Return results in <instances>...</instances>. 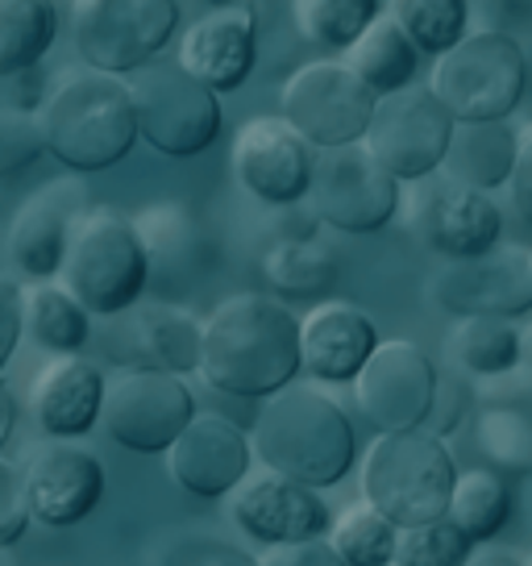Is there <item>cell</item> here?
Returning <instances> with one entry per match:
<instances>
[{"mask_svg": "<svg viewBox=\"0 0 532 566\" xmlns=\"http://www.w3.org/2000/svg\"><path fill=\"white\" fill-rule=\"evenodd\" d=\"M304 371L300 317L287 301L266 292H237L204 321L200 375L204 384L237 400H270Z\"/></svg>", "mask_w": 532, "mask_h": 566, "instance_id": "cell-1", "label": "cell"}, {"mask_svg": "<svg viewBox=\"0 0 532 566\" xmlns=\"http://www.w3.org/2000/svg\"><path fill=\"white\" fill-rule=\"evenodd\" d=\"M249 450L266 471L296 479L312 492L341 483L358 462L354 421L312 384H291L266 400Z\"/></svg>", "mask_w": 532, "mask_h": 566, "instance_id": "cell-2", "label": "cell"}, {"mask_svg": "<svg viewBox=\"0 0 532 566\" xmlns=\"http://www.w3.org/2000/svg\"><path fill=\"white\" fill-rule=\"evenodd\" d=\"M38 125L46 138V155H54L75 176L117 167L134 150V142H142L129 84L121 75L92 67L63 75L46 92Z\"/></svg>", "mask_w": 532, "mask_h": 566, "instance_id": "cell-3", "label": "cell"}, {"mask_svg": "<svg viewBox=\"0 0 532 566\" xmlns=\"http://www.w3.org/2000/svg\"><path fill=\"white\" fill-rule=\"evenodd\" d=\"M458 483V462L441 438L425 429L379 433L362 459V500L383 513L395 530H416L445 521Z\"/></svg>", "mask_w": 532, "mask_h": 566, "instance_id": "cell-4", "label": "cell"}, {"mask_svg": "<svg viewBox=\"0 0 532 566\" xmlns=\"http://www.w3.org/2000/svg\"><path fill=\"white\" fill-rule=\"evenodd\" d=\"M58 283L92 317H121L134 304H142L150 287V259L134 230V217L117 209H92L75 230Z\"/></svg>", "mask_w": 532, "mask_h": 566, "instance_id": "cell-5", "label": "cell"}, {"mask_svg": "<svg viewBox=\"0 0 532 566\" xmlns=\"http://www.w3.org/2000/svg\"><path fill=\"white\" fill-rule=\"evenodd\" d=\"M529 51L512 34L482 30L466 34L449 54L433 63L428 88L458 125L508 122L524 105Z\"/></svg>", "mask_w": 532, "mask_h": 566, "instance_id": "cell-6", "label": "cell"}, {"mask_svg": "<svg viewBox=\"0 0 532 566\" xmlns=\"http://www.w3.org/2000/svg\"><path fill=\"white\" fill-rule=\"evenodd\" d=\"M138 138L167 159H195L221 138V101L179 63H146L129 80Z\"/></svg>", "mask_w": 532, "mask_h": 566, "instance_id": "cell-7", "label": "cell"}, {"mask_svg": "<svg viewBox=\"0 0 532 566\" xmlns=\"http://www.w3.org/2000/svg\"><path fill=\"white\" fill-rule=\"evenodd\" d=\"M179 30V0H72V34L84 67L129 80L155 63Z\"/></svg>", "mask_w": 532, "mask_h": 566, "instance_id": "cell-8", "label": "cell"}, {"mask_svg": "<svg viewBox=\"0 0 532 566\" xmlns=\"http://www.w3.org/2000/svg\"><path fill=\"white\" fill-rule=\"evenodd\" d=\"M284 117L312 150H338L366 142L374 117V96L341 59H312L287 75L284 84Z\"/></svg>", "mask_w": 532, "mask_h": 566, "instance_id": "cell-9", "label": "cell"}, {"mask_svg": "<svg viewBox=\"0 0 532 566\" xmlns=\"http://www.w3.org/2000/svg\"><path fill=\"white\" fill-rule=\"evenodd\" d=\"M454 129H458V122L433 96V88L412 84L404 92L379 96L371 129H366V150L400 184H421L445 167Z\"/></svg>", "mask_w": 532, "mask_h": 566, "instance_id": "cell-10", "label": "cell"}, {"mask_svg": "<svg viewBox=\"0 0 532 566\" xmlns=\"http://www.w3.org/2000/svg\"><path fill=\"white\" fill-rule=\"evenodd\" d=\"M400 200V179L379 167L366 142L317 150L308 209L320 226L338 233H379L395 221Z\"/></svg>", "mask_w": 532, "mask_h": 566, "instance_id": "cell-11", "label": "cell"}, {"mask_svg": "<svg viewBox=\"0 0 532 566\" xmlns=\"http://www.w3.org/2000/svg\"><path fill=\"white\" fill-rule=\"evenodd\" d=\"M195 421L192 388L167 371H125L105 391L100 424L134 454H167Z\"/></svg>", "mask_w": 532, "mask_h": 566, "instance_id": "cell-12", "label": "cell"}, {"mask_svg": "<svg viewBox=\"0 0 532 566\" xmlns=\"http://www.w3.org/2000/svg\"><path fill=\"white\" fill-rule=\"evenodd\" d=\"M428 301L449 317H529L532 313V254L524 247H499L482 259H445L425 283Z\"/></svg>", "mask_w": 532, "mask_h": 566, "instance_id": "cell-13", "label": "cell"}, {"mask_svg": "<svg viewBox=\"0 0 532 566\" xmlns=\"http://www.w3.org/2000/svg\"><path fill=\"white\" fill-rule=\"evenodd\" d=\"M437 379L441 371L416 342H379L354 379V405L374 433H412L425 429L437 400Z\"/></svg>", "mask_w": 532, "mask_h": 566, "instance_id": "cell-14", "label": "cell"}, {"mask_svg": "<svg viewBox=\"0 0 532 566\" xmlns=\"http://www.w3.org/2000/svg\"><path fill=\"white\" fill-rule=\"evenodd\" d=\"M412 230L441 259H482L503 247V209L491 192H475L449 176L412 184Z\"/></svg>", "mask_w": 532, "mask_h": 566, "instance_id": "cell-15", "label": "cell"}, {"mask_svg": "<svg viewBox=\"0 0 532 566\" xmlns=\"http://www.w3.org/2000/svg\"><path fill=\"white\" fill-rule=\"evenodd\" d=\"M233 176L263 209H296L308 200L317 150L284 117H249L233 138Z\"/></svg>", "mask_w": 532, "mask_h": 566, "instance_id": "cell-16", "label": "cell"}, {"mask_svg": "<svg viewBox=\"0 0 532 566\" xmlns=\"http://www.w3.org/2000/svg\"><path fill=\"white\" fill-rule=\"evenodd\" d=\"M204 321L171 301H142L121 317H108L105 354L134 371L192 375L200 371Z\"/></svg>", "mask_w": 532, "mask_h": 566, "instance_id": "cell-17", "label": "cell"}, {"mask_svg": "<svg viewBox=\"0 0 532 566\" xmlns=\"http://www.w3.org/2000/svg\"><path fill=\"white\" fill-rule=\"evenodd\" d=\"M88 212L92 196L79 179H54L46 188H38L18 209L9 226V242H4V254L18 266V275H25L30 283L58 280L75 230Z\"/></svg>", "mask_w": 532, "mask_h": 566, "instance_id": "cell-18", "label": "cell"}, {"mask_svg": "<svg viewBox=\"0 0 532 566\" xmlns=\"http://www.w3.org/2000/svg\"><path fill=\"white\" fill-rule=\"evenodd\" d=\"M233 525L270 546H296V542H320L333 530V513L320 500V492L304 488L296 479L275 475V471H249L242 488L230 500Z\"/></svg>", "mask_w": 532, "mask_h": 566, "instance_id": "cell-19", "label": "cell"}, {"mask_svg": "<svg viewBox=\"0 0 532 566\" xmlns=\"http://www.w3.org/2000/svg\"><path fill=\"white\" fill-rule=\"evenodd\" d=\"M21 471L30 516L46 530H72L105 500V462L75 442L38 446Z\"/></svg>", "mask_w": 532, "mask_h": 566, "instance_id": "cell-20", "label": "cell"}, {"mask_svg": "<svg viewBox=\"0 0 532 566\" xmlns=\"http://www.w3.org/2000/svg\"><path fill=\"white\" fill-rule=\"evenodd\" d=\"M254 467L249 438L221 412H195V421L167 450V471L188 495L221 500L242 488Z\"/></svg>", "mask_w": 532, "mask_h": 566, "instance_id": "cell-21", "label": "cell"}, {"mask_svg": "<svg viewBox=\"0 0 532 566\" xmlns=\"http://www.w3.org/2000/svg\"><path fill=\"white\" fill-rule=\"evenodd\" d=\"M179 67L195 75L204 88L237 92L258 67V18L249 4L213 9L188 25L179 42Z\"/></svg>", "mask_w": 532, "mask_h": 566, "instance_id": "cell-22", "label": "cell"}, {"mask_svg": "<svg viewBox=\"0 0 532 566\" xmlns=\"http://www.w3.org/2000/svg\"><path fill=\"white\" fill-rule=\"evenodd\" d=\"M379 342L374 317L350 301H320L300 317L304 371L317 384H354Z\"/></svg>", "mask_w": 532, "mask_h": 566, "instance_id": "cell-23", "label": "cell"}, {"mask_svg": "<svg viewBox=\"0 0 532 566\" xmlns=\"http://www.w3.org/2000/svg\"><path fill=\"white\" fill-rule=\"evenodd\" d=\"M108 379L105 371L88 363V358H54L38 371L34 388H30V408H34L38 429L51 442H75L84 438L92 424L100 421L105 408Z\"/></svg>", "mask_w": 532, "mask_h": 566, "instance_id": "cell-24", "label": "cell"}, {"mask_svg": "<svg viewBox=\"0 0 532 566\" xmlns=\"http://www.w3.org/2000/svg\"><path fill=\"white\" fill-rule=\"evenodd\" d=\"M258 271L279 301H320L338 287V254L320 233H275L258 254Z\"/></svg>", "mask_w": 532, "mask_h": 566, "instance_id": "cell-25", "label": "cell"}, {"mask_svg": "<svg viewBox=\"0 0 532 566\" xmlns=\"http://www.w3.org/2000/svg\"><path fill=\"white\" fill-rule=\"evenodd\" d=\"M134 230H138L146 259H150V280H155V271H162V283H183L188 275L204 271L209 238H204L200 217L183 200L146 205L134 217Z\"/></svg>", "mask_w": 532, "mask_h": 566, "instance_id": "cell-26", "label": "cell"}, {"mask_svg": "<svg viewBox=\"0 0 532 566\" xmlns=\"http://www.w3.org/2000/svg\"><path fill=\"white\" fill-rule=\"evenodd\" d=\"M520 134L508 122L458 125L449 155H445L441 176L454 184H466L475 192H499L512 184V171L520 163Z\"/></svg>", "mask_w": 532, "mask_h": 566, "instance_id": "cell-27", "label": "cell"}, {"mask_svg": "<svg viewBox=\"0 0 532 566\" xmlns=\"http://www.w3.org/2000/svg\"><path fill=\"white\" fill-rule=\"evenodd\" d=\"M21 304H25V334L34 337L38 350L72 358L92 342V313L58 280L30 283L21 292Z\"/></svg>", "mask_w": 532, "mask_h": 566, "instance_id": "cell-28", "label": "cell"}, {"mask_svg": "<svg viewBox=\"0 0 532 566\" xmlns=\"http://www.w3.org/2000/svg\"><path fill=\"white\" fill-rule=\"evenodd\" d=\"M58 42L54 0H0V80L34 71Z\"/></svg>", "mask_w": 532, "mask_h": 566, "instance_id": "cell-29", "label": "cell"}, {"mask_svg": "<svg viewBox=\"0 0 532 566\" xmlns=\"http://www.w3.org/2000/svg\"><path fill=\"white\" fill-rule=\"evenodd\" d=\"M345 63L354 67V75L374 92V96H391V92L412 88L416 67H421V51L412 46V38L400 30V21L383 13L374 21L366 38L354 51L345 54Z\"/></svg>", "mask_w": 532, "mask_h": 566, "instance_id": "cell-30", "label": "cell"}, {"mask_svg": "<svg viewBox=\"0 0 532 566\" xmlns=\"http://www.w3.org/2000/svg\"><path fill=\"white\" fill-rule=\"evenodd\" d=\"M449 358L461 375L508 379L524 363V334L503 317H466L449 334Z\"/></svg>", "mask_w": 532, "mask_h": 566, "instance_id": "cell-31", "label": "cell"}, {"mask_svg": "<svg viewBox=\"0 0 532 566\" xmlns=\"http://www.w3.org/2000/svg\"><path fill=\"white\" fill-rule=\"evenodd\" d=\"M508 513H512V495H508V483L499 479V471H491V467L458 471V483L449 495V513H445V521L454 530H461L479 546V542H491L508 525Z\"/></svg>", "mask_w": 532, "mask_h": 566, "instance_id": "cell-32", "label": "cell"}, {"mask_svg": "<svg viewBox=\"0 0 532 566\" xmlns=\"http://www.w3.org/2000/svg\"><path fill=\"white\" fill-rule=\"evenodd\" d=\"M475 442L491 467L512 475H532V408L520 400H499V396L479 405Z\"/></svg>", "mask_w": 532, "mask_h": 566, "instance_id": "cell-33", "label": "cell"}, {"mask_svg": "<svg viewBox=\"0 0 532 566\" xmlns=\"http://www.w3.org/2000/svg\"><path fill=\"white\" fill-rule=\"evenodd\" d=\"M383 18V0H296V30L304 42L350 54Z\"/></svg>", "mask_w": 532, "mask_h": 566, "instance_id": "cell-34", "label": "cell"}, {"mask_svg": "<svg viewBox=\"0 0 532 566\" xmlns=\"http://www.w3.org/2000/svg\"><path fill=\"white\" fill-rule=\"evenodd\" d=\"M391 18L416 51L441 59L470 34V0H391Z\"/></svg>", "mask_w": 532, "mask_h": 566, "instance_id": "cell-35", "label": "cell"}, {"mask_svg": "<svg viewBox=\"0 0 532 566\" xmlns=\"http://www.w3.org/2000/svg\"><path fill=\"white\" fill-rule=\"evenodd\" d=\"M395 542L400 530L383 513H374L366 500L345 509L329 530V546L338 549L345 566H395Z\"/></svg>", "mask_w": 532, "mask_h": 566, "instance_id": "cell-36", "label": "cell"}, {"mask_svg": "<svg viewBox=\"0 0 532 566\" xmlns=\"http://www.w3.org/2000/svg\"><path fill=\"white\" fill-rule=\"evenodd\" d=\"M470 554H475V542L449 521L400 530V542H395V566H466Z\"/></svg>", "mask_w": 532, "mask_h": 566, "instance_id": "cell-37", "label": "cell"}, {"mask_svg": "<svg viewBox=\"0 0 532 566\" xmlns=\"http://www.w3.org/2000/svg\"><path fill=\"white\" fill-rule=\"evenodd\" d=\"M42 155H46V138H42L38 113L0 105V179L21 176V171L34 167Z\"/></svg>", "mask_w": 532, "mask_h": 566, "instance_id": "cell-38", "label": "cell"}, {"mask_svg": "<svg viewBox=\"0 0 532 566\" xmlns=\"http://www.w3.org/2000/svg\"><path fill=\"white\" fill-rule=\"evenodd\" d=\"M159 566H258V558L213 533H175L162 542Z\"/></svg>", "mask_w": 532, "mask_h": 566, "instance_id": "cell-39", "label": "cell"}, {"mask_svg": "<svg viewBox=\"0 0 532 566\" xmlns=\"http://www.w3.org/2000/svg\"><path fill=\"white\" fill-rule=\"evenodd\" d=\"M30 500H25V471L18 462L0 459V546H18L30 530Z\"/></svg>", "mask_w": 532, "mask_h": 566, "instance_id": "cell-40", "label": "cell"}, {"mask_svg": "<svg viewBox=\"0 0 532 566\" xmlns=\"http://www.w3.org/2000/svg\"><path fill=\"white\" fill-rule=\"evenodd\" d=\"M470 405H475V391L466 384V375L461 371L441 375V379H437V400H433V412H428V421H425V433H433V438L445 442V438L466 421Z\"/></svg>", "mask_w": 532, "mask_h": 566, "instance_id": "cell-41", "label": "cell"}, {"mask_svg": "<svg viewBox=\"0 0 532 566\" xmlns=\"http://www.w3.org/2000/svg\"><path fill=\"white\" fill-rule=\"evenodd\" d=\"M21 287L13 275L0 271V371L9 367V358L18 354V342L25 337V304H21Z\"/></svg>", "mask_w": 532, "mask_h": 566, "instance_id": "cell-42", "label": "cell"}, {"mask_svg": "<svg viewBox=\"0 0 532 566\" xmlns=\"http://www.w3.org/2000/svg\"><path fill=\"white\" fill-rule=\"evenodd\" d=\"M258 566H345L338 549L329 546V537L320 542H296V546H270L258 558Z\"/></svg>", "mask_w": 532, "mask_h": 566, "instance_id": "cell-43", "label": "cell"}, {"mask_svg": "<svg viewBox=\"0 0 532 566\" xmlns=\"http://www.w3.org/2000/svg\"><path fill=\"white\" fill-rule=\"evenodd\" d=\"M508 192H512V205H515V212H520V221L532 226V129H529V138L520 142V163H515Z\"/></svg>", "mask_w": 532, "mask_h": 566, "instance_id": "cell-44", "label": "cell"}, {"mask_svg": "<svg viewBox=\"0 0 532 566\" xmlns=\"http://www.w3.org/2000/svg\"><path fill=\"white\" fill-rule=\"evenodd\" d=\"M466 566H524V558H515L512 549H499V546H479Z\"/></svg>", "mask_w": 532, "mask_h": 566, "instance_id": "cell-45", "label": "cell"}, {"mask_svg": "<svg viewBox=\"0 0 532 566\" xmlns=\"http://www.w3.org/2000/svg\"><path fill=\"white\" fill-rule=\"evenodd\" d=\"M13 424H18V400H13L9 384L0 379V450H4L9 438H13Z\"/></svg>", "mask_w": 532, "mask_h": 566, "instance_id": "cell-46", "label": "cell"}, {"mask_svg": "<svg viewBox=\"0 0 532 566\" xmlns=\"http://www.w3.org/2000/svg\"><path fill=\"white\" fill-rule=\"evenodd\" d=\"M524 117H529V129H532V54H529V84H524Z\"/></svg>", "mask_w": 532, "mask_h": 566, "instance_id": "cell-47", "label": "cell"}, {"mask_svg": "<svg viewBox=\"0 0 532 566\" xmlns=\"http://www.w3.org/2000/svg\"><path fill=\"white\" fill-rule=\"evenodd\" d=\"M0 566H21V558L13 554V546H0Z\"/></svg>", "mask_w": 532, "mask_h": 566, "instance_id": "cell-48", "label": "cell"}, {"mask_svg": "<svg viewBox=\"0 0 532 566\" xmlns=\"http://www.w3.org/2000/svg\"><path fill=\"white\" fill-rule=\"evenodd\" d=\"M524 371H529V379H532V329H529V337H524Z\"/></svg>", "mask_w": 532, "mask_h": 566, "instance_id": "cell-49", "label": "cell"}, {"mask_svg": "<svg viewBox=\"0 0 532 566\" xmlns=\"http://www.w3.org/2000/svg\"><path fill=\"white\" fill-rule=\"evenodd\" d=\"M213 9H237V4H246V0H209Z\"/></svg>", "mask_w": 532, "mask_h": 566, "instance_id": "cell-50", "label": "cell"}, {"mask_svg": "<svg viewBox=\"0 0 532 566\" xmlns=\"http://www.w3.org/2000/svg\"><path fill=\"white\" fill-rule=\"evenodd\" d=\"M524 566H532V554H529V558H524Z\"/></svg>", "mask_w": 532, "mask_h": 566, "instance_id": "cell-51", "label": "cell"}, {"mask_svg": "<svg viewBox=\"0 0 532 566\" xmlns=\"http://www.w3.org/2000/svg\"><path fill=\"white\" fill-rule=\"evenodd\" d=\"M529 500H532V488H529Z\"/></svg>", "mask_w": 532, "mask_h": 566, "instance_id": "cell-52", "label": "cell"}]
</instances>
